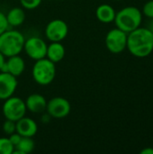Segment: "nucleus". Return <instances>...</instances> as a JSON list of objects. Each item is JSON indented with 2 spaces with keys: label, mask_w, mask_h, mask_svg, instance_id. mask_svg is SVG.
Wrapping results in <instances>:
<instances>
[{
  "label": "nucleus",
  "mask_w": 153,
  "mask_h": 154,
  "mask_svg": "<svg viewBox=\"0 0 153 154\" xmlns=\"http://www.w3.org/2000/svg\"><path fill=\"white\" fill-rule=\"evenodd\" d=\"M126 48L134 57H148L153 51V33L147 27H138L127 33Z\"/></svg>",
  "instance_id": "obj_1"
},
{
  "label": "nucleus",
  "mask_w": 153,
  "mask_h": 154,
  "mask_svg": "<svg viewBox=\"0 0 153 154\" xmlns=\"http://www.w3.org/2000/svg\"><path fill=\"white\" fill-rule=\"evenodd\" d=\"M114 22L117 28L129 33L140 27L142 22V13L136 6H126L116 13Z\"/></svg>",
  "instance_id": "obj_2"
},
{
  "label": "nucleus",
  "mask_w": 153,
  "mask_h": 154,
  "mask_svg": "<svg viewBox=\"0 0 153 154\" xmlns=\"http://www.w3.org/2000/svg\"><path fill=\"white\" fill-rule=\"evenodd\" d=\"M25 38L16 30H6L0 34V52L5 57L19 55L23 51Z\"/></svg>",
  "instance_id": "obj_3"
},
{
  "label": "nucleus",
  "mask_w": 153,
  "mask_h": 154,
  "mask_svg": "<svg viewBox=\"0 0 153 154\" xmlns=\"http://www.w3.org/2000/svg\"><path fill=\"white\" fill-rule=\"evenodd\" d=\"M33 80L41 86L50 85L55 79L56 67L55 63L47 58L35 60L32 69Z\"/></svg>",
  "instance_id": "obj_4"
},
{
  "label": "nucleus",
  "mask_w": 153,
  "mask_h": 154,
  "mask_svg": "<svg viewBox=\"0 0 153 154\" xmlns=\"http://www.w3.org/2000/svg\"><path fill=\"white\" fill-rule=\"evenodd\" d=\"M4 101L2 111L5 119L16 122L25 116L27 109L25 102L22 98L12 96Z\"/></svg>",
  "instance_id": "obj_5"
},
{
  "label": "nucleus",
  "mask_w": 153,
  "mask_h": 154,
  "mask_svg": "<svg viewBox=\"0 0 153 154\" xmlns=\"http://www.w3.org/2000/svg\"><path fill=\"white\" fill-rule=\"evenodd\" d=\"M105 42L107 50L110 52L114 54H119L126 49L127 33L115 27L106 33Z\"/></svg>",
  "instance_id": "obj_6"
},
{
  "label": "nucleus",
  "mask_w": 153,
  "mask_h": 154,
  "mask_svg": "<svg viewBox=\"0 0 153 154\" xmlns=\"http://www.w3.org/2000/svg\"><path fill=\"white\" fill-rule=\"evenodd\" d=\"M47 46L48 45L44 42V40L40 37L32 36L25 40L23 51L29 58L34 60H38L46 58Z\"/></svg>",
  "instance_id": "obj_7"
},
{
  "label": "nucleus",
  "mask_w": 153,
  "mask_h": 154,
  "mask_svg": "<svg viewBox=\"0 0 153 154\" xmlns=\"http://www.w3.org/2000/svg\"><path fill=\"white\" fill-rule=\"evenodd\" d=\"M70 110V103L64 97H55L47 102L46 112L51 116V118L62 119L69 116Z\"/></svg>",
  "instance_id": "obj_8"
},
{
  "label": "nucleus",
  "mask_w": 153,
  "mask_h": 154,
  "mask_svg": "<svg viewBox=\"0 0 153 154\" xmlns=\"http://www.w3.org/2000/svg\"><path fill=\"white\" fill-rule=\"evenodd\" d=\"M69 33L67 23L61 19H54L49 22L45 27V36L50 42H62Z\"/></svg>",
  "instance_id": "obj_9"
},
{
  "label": "nucleus",
  "mask_w": 153,
  "mask_h": 154,
  "mask_svg": "<svg viewBox=\"0 0 153 154\" xmlns=\"http://www.w3.org/2000/svg\"><path fill=\"white\" fill-rule=\"evenodd\" d=\"M18 82L16 77L8 72H0V100L12 97L16 90Z\"/></svg>",
  "instance_id": "obj_10"
},
{
  "label": "nucleus",
  "mask_w": 153,
  "mask_h": 154,
  "mask_svg": "<svg viewBox=\"0 0 153 154\" xmlns=\"http://www.w3.org/2000/svg\"><path fill=\"white\" fill-rule=\"evenodd\" d=\"M16 123V132L23 137H33L37 131L38 126L34 120L29 117H22Z\"/></svg>",
  "instance_id": "obj_11"
},
{
  "label": "nucleus",
  "mask_w": 153,
  "mask_h": 154,
  "mask_svg": "<svg viewBox=\"0 0 153 154\" xmlns=\"http://www.w3.org/2000/svg\"><path fill=\"white\" fill-rule=\"evenodd\" d=\"M24 102L26 109L32 114H41L46 111L47 100L41 94H32L28 96Z\"/></svg>",
  "instance_id": "obj_12"
},
{
  "label": "nucleus",
  "mask_w": 153,
  "mask_h": 154,
  "mask_svg": "<svg viewBox=\"0 0 153 154\" xmlns=\"http://www.w3.org/2000/svg\"><path fill=\"white\" fill-rule=\"evenodd\" d=\"M66 54V51L61 42H50L47 46L46 58L51 60L53 63H58L61 61Z\"/></svg>",
  "instance_id": "obj_13"
},
{
  "label": "nucleus",
  "mask_w": 153,
  "mask_h": 154,
  "mask_svg": "<svg viewBox=\"0 0 153 154\" xmlns=\"http://www.w3.org/2000/svg\"><path fill=\"white\" fill-rule=\"evenodd\" d=\"M5 65L7 72L16 78L21 76L25 69V62L20 55L8 57V60H5Z\"/></svg>",
  "instance_id": "obj_14"
},
{
  "label": "nucleus",
  "mask_w": 153,
  "mask_h": 154,
  "mask_svg": "<svg viewBox=\"0 0 153 154\" xmlns=\"http://www.w3.org/2000/svg\"><path fill=\"white\" fill-rule=\"evenodd\" d=\"M116 12L115 8L108 4H102L96 10V16L101 23H110L115 21Z\"/></svg>",
  "instance_id": "obj_15"
},
{
  "label": "nucleus",
  "mask_w": 153,
  "mask_h": 154,
  "mask_svg": "<svg viewBox=\"0 0 153 154\" xmlns=\"http://www.w3.org/2000/svg\"><path fill=\"white\" fill-rule=\"evenodd\" d=\"M5 16L8 24L13 27L22 25L25 20V13L22 7H14L10 9Z\"/></svg>",
  "instance_id": "obj_16"
},
{
  "label": "nucleus",
  "mask_w": 153,
  "mask_h": 154,
  "mask_svg": "<svg viewBox=\"0 0 153 154\" xmlns=\"http://www.w3.org/2000/svg\"><path fill=\"white\" fill-rule=\"evenodd\" d=\"M35 143L32 137H22L20 143L14 147L13 154H27L34 150Z\"/></svg>",
  "instance_id": "obj_17"
},
{
  "label": "nucleus",
  "mask_w": 153,
  "mask_h": 154,
  "mask_svg": "<svg viewBox=\"0 0 153 154\" xmlns=\"http://www.w3.org/2000/svg\"><path fill=\"white\" fill-rule=\"evenodd\" d=\"M14 147L8 137H0V154H13Z\"/></svg>",
  "instance_id": "obj_18"
},
{
  "label": "nucleus",
  "mask_w": 153,
  "mask_h": 154,
  "mask_svg": "<svg viewBox=\"0 0 153 154\" xmlns=\"http://www.w3.org/2000/svg\"><path fill=\"white\" fill-rule=\"evenodd\" d=\"M3 131L7 136L15 133L16 132V123L14 121L5 119V121L3 125Z\"/></svg>",
  "instance_id": "obj_19"
},
{
  "label": "nucleus",
  "mask_w": 153,
  "mask_h": 154,
  "mask_svg": "<svg viewBox=\"0 0 153 154\" xmlns=\"http://www.w3.org/2000/svg\"><path fill=\"white\" fill-rule=\"evenodd\" d=\"M42 0H20V4L24 9L32 10L37 8L41 4Z\"/></svg>",
  "instance_id": "obj_20"
},
{
  "label": "nucleus",
  "mask_w": 153,
  "mask_h": 154,
  "mask_svg": "<svg viewBox=\"0 0 153 154\" xmlns=\"http://www.w3.org/2000/svg\"><path fill=\"white\" fill-rule=\"evenodd\" d=\"M142 14H144L146 17L152 19L153 18V0H150L146 2L142 7Z\"/></svg>",
  "instance_id": "obj_21"
},
{
  "label": "nucleus",
  "mask_w": 153,
  "mask_h": 154,
  "mask_svg": "<svg viewBox=\"0 0 153 154\" xmlns=\"http://www.w3.org/2000/svg\"><path fill=\"white\" fill-rule=\"evenodd\" d=\"M8 23L6 20V16L4 13L0 12V34H2L4 32H5L8 29Z\"/></svg>",
  "instance_id": "obj_22"
},
{
  "label": "nucleus",
  "mask_w": 153,
  "mask_h": 154,
  "mask_svg": "<svg viewBox=\"0 0 153 154\" xmlns=\"http://www.w3.org/2000/svg\"><path fill=\"white\" fill-rule=\"evenodd\" d=\"M22 137H23V136H21L17 132H15V133H14V134H10V135L8 136V139H9L10 143L13 144V146H14V147H15V146L20 143V141H21Z\"/></svg>",
  "instance_id": "obj_23"
},
{
  "label": "nucleus",
  "mask_w": 153,
  "mask_h": 154,
  "mask_svg": "<svg viewBox=\"0 0 153 154\" xmlns=\"http://www.w3.org/2000/svg\"><path fill=\"white\" fill-rule=\"evenodd\" d=\"M141 154H153V147H146L141 151Z\"/></svg>",
  "instance_id": "obj_24"
},
{
  "label": "nucleus",
  "mask_w": 153,
  "mask_h": 154,
  "mask_svg": "<svg viewBox=\"0 0 153 154\" xmlns=\"http://www.w3.org/2000/svg\"><path fill=\"white\" fill-rule=\"evenodd\" d=\"M50 118H51V116H50L48 113H46L45 115H43V116H41V122H42V123H44V124L49 123V122H50Z\"/></svg>",
  "instance_id": "obj_25"
},
{
  "label": "nucleus",
  "mask_w": 153,
  "mask_h": 154,
  "mask_svg": "<svg viewBox=\"0 0 153 154\" xmlns=\"http://www.w3.org/2000/svg\"><path fill=\"white\" fill-rule=\"evenodd\" d=\"M5 62V55L3 53L0 52V70L2 69V67L4 66Z\"/></svg>",
  "instance_id": "obj_26"
},
{
  "label": "nucleus",
  "mask_w": 153,
  "mask_h": 154,
  "mask_svg": "<svg viewBox=\"0 0 153 154\" xmlns=\"http://www.w3.org/2000/svg\"><path fill=\"white\" fill-rule=\"evenodd\" d=\"M147 28L151 32L153 33V18L150 20V22L148 23V25H147Z\"/></svg>",
  "instance_id": "obj_27"
},
{
  "label": "nucleus",
  "mask_w": 153,
  "mask_h": 154,
  "mask_svg": "<svg viewBox=\"0 0 153 154\" xmlns=\"http://www.w3.org/2000/svg\"><path fill=\"white\" fill-rule=\"evenodd\" d=\"M115 1H120V0H115Z\"/></svg>",
  "instance_id": "obj_28"
}]
</instances>
